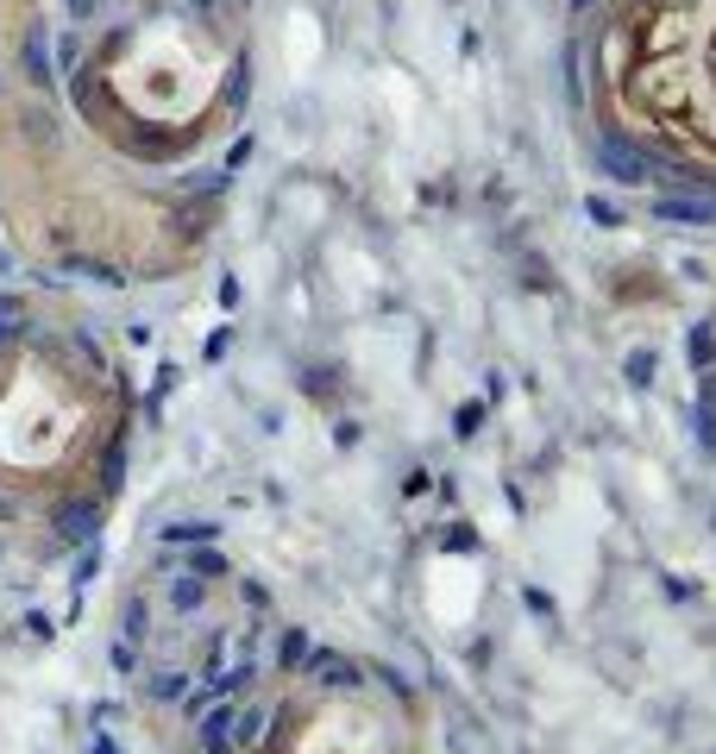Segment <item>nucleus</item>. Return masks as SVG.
Instances as JSON below:
<instances>
[{"mask_svg": "<svg viewBox=\"0 0 716 754\" xmlns=\"http://www.w3.org/2000/svg\"><path fill=\"white\" fill-rule=\"evenodd\" d=\"M201 598H208V585L195 579H170V610H201Z\"/></svg>", "mask_w": 716, "mask_h": 754, "instance_id": "8", "label": "nucleus"}, {"mask_svg": "<svg viewBox=\"0 0 716 754\" xmlns=\"http://www.w3.org/2000/svg\"><path fill=\"white\" fill-rule=\"evenodd\" d=\"M710 352H716V333L697 328V333H692V365H710Z\"/></svg>", "mask_w": 716, "mask_h": 754, "instance_id": "15", "label": "nucleus"}, {"mask_svg": "<svg viewBox=\"0 0 716 754\" xmlns=\"http://www.w3.org/2000/svg\"><path fill=\"white\" fill-rule=\"evenodd\" d=\"M565 7H572V13H584V7H598V0H565Z\"/></svg>", "mask_w": 716, "mask_h": 754, "instance_id": "18", "label": "nucleus"}, {"mask_svg": "<svg viewBox=\"0 0 716 754\" xmlns=\"http://www.w3.org/2000/svg\"><path fill=\"white\" fill-rule=\"evenodd\" d=\"M654 220H660V227H716V202H697V195H660Z\"/></svg>", "mask_w": 716, "mask_h": 754, "instance_id": "3", "label": "nucleus"}, {"mask_svg": "<svg viewBox=\"0 0 716 754\" xmlns=\"http://www.w3.org/2000/svg\"><path fill=\"white\" fill-rule=\"evenodd\" d=\"M13 321H20V302H13V296H0V340H13Z\"/></svg>", "mask_w": 716, "mask_h": 754, "instance_id": "16", "label": "nucleus"}, {"mask_svg": "<svg viewBox=\"0 0 716 754\" xmlns=\"http://www.w3.org/2000/svg\"><path fill=\"white\" fill-rule=\"evenodd\" d=\"M598 164L616 176V183H647V176H654V157L641 152V145H629V138H616V133L598 138Z\"/></svg>", "mask_w": 716, "mask_h": 754, "instance_id": "1", "label": "nucleus"}, {"mask_svg": "<svg viewBox=\"0 0 716 754\" xmlns=\"http://www.w3.org/2000/svg\"><path fill=\"white\" fill-rule=\"evenodd\" d=\"M189 572H195V579H220V572H227V560H220V554H208V547H195Z\"/></svg>", "mask_w": 716, "mask_h": 754, "instance_id": "12", "label": "nucleus"}, {"mask_svg": "<svg viewBox=\"0 0 716 754\" xmlns=\"http://www.w3.org/2000/svg\"><path fill=\"white\" fill-rule=\"evenodd\" d=\"M622 378H629L635 390H647V384H654V352H647V347H641V352H629V365H622Z\"/></svg>", "mask_w": 716, "mask_h": 754, "instance_id": "10", "label": "nucleus"}, {"mask_svg": "<svg viewBox=\"0 0 716 754\" xmlns=\"http://www.w3.org/2000/svg\"><path fill=\"white\" fill-rule=\"evenodd\" d=\"M95 503H82V509H70V516H63V535H70V541H95Z\"/></svg>", "mask_w": 716, "mask_h": 754, "instance_id": "9", "label": "nucleus"}, {"mask_svg": "<svg viewBox=\"0 0 716 754\" xmlns=\"http://www.w3.org/2000/svg\"><path fill=\"white\" fill-rule=\"evenodd\" d=\"M114 667H120V673H138V641L133 636L114 641Z\"/></svg>", "mask_w": 716, "mask_h": 754, "instance_id": "14", "label": "nucleus"}, {"mask_svg": "<svg viewBox=\"0 0 716 754\" xmlns=\"http://www.w3.org/2000/svg\"><path fill=\"white\" fill-rule=\"evenodd\" d=\"M295 679H309V685H333V692H352L359 685V667H352L340 648H309V660H302V673Z\"/></svg>", "mask_w": 716, "mask_h": 754, "instance_id": "2", "label": "nucleus"}, {"mask_svg": "<svg viewBox=\"0 0 716 754\" xmlns=\"http://www.w3.org/2000/svg\"><path fill=\"white\" fill-rule=\"evenodd\" d=\"M309 629H283V654H277V673H302V660H309Z\"/></svg>", "mask_w": 716, "mask_h": 754, "instance_id": "6", "label": "nucleus"}, {"mask_svg": "<svg viewBox=\"0 0 716 754\" xmlns=\"http://www.w3.org/2000/svg\"><path fill=\"white\" fill-rule=\"evenodd\" d=\"M579 208H584V214H591V220H598V227H603V233H616V227H629V214H622V208H616V202H610V195H598V189L584 195Z\"/></svg>", "mask_w": 716, "mask_h": 754, "instance_id": "7", "label": "nucleus"}, {"mask_svg": "<svg viewBox=\"0 0 716 754\" xmlns=\"http://www.w3.org/2000/svg\"><path fill=\"white\" fill-rule=\"evenodd\" d=\"M120 622H126V636H145V598H126V610H120Z\"/></svg>", "mask_w": 716, "mask_h": 754, "instance_id": "13", "label": "nucleus"}, {"mask_svg": "<svg viewBox=\"0 0 716 754\" xmlns=\"http://www.w3.org/2000/svg\"><path fill=\"white\" fill-rule=\"evenodd\" d=\"M522 603H535L541 617H553V598H547V591H535V585H522Z\"/></svg>", "mask_w": 716, "mask_h": 754, "instance_id": "17", "label": "nucleus"}, {"mask_svg": "<svg viewBox=\"0 0 716 754\" xmlns=\"http://www.w3.org/2000/svg\"><path fill=\"white\" fill-rule=\"evenodd\" d=\"M145 698H152V704H183V698H189V673H183V667L145 673Z\"/></svg>", "mask_w": 716, "mask_h": 754, "instance_id": "4", "label": "nucleus"}, {"mask_svg": "<svg viewBox=\"0 0 716 754\" xmlns=\"http://www.w3.org/2000/svg\"><path fill=\"white\" fill-rule=\"evenodd\" d=\"M157 541L164 547H214L220 541V523H164L157 528Z\"/></svg>", "mask_w": 716, "mask_h": 754, "instance_id": "5", "label": "nucleus"}, {"mask_svg": "<svg viewBox=\"0 0 716 754\" xmlns=\"http://www.w3.org/2000/svg\"><path fill=\"white\" fill-rule=\"evenodd\" d=\"M485 422H490V409H485V403H465L459 415H453V434H459V441H471V434H478Z\"/></svg>", "mask_w": 716, "mask_h": 754, "instance_id": "11", "label": "nucleus"}]
</instances>
